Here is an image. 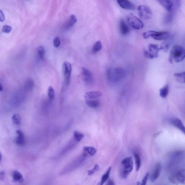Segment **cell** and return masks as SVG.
Listing matches in <instances>:
<instances>
[{
	"label": "cell",
	"instance_id": "6da1fadb",
	"mask_svg": "<svg viewBox=\"0 0 185 185\" xmlns=\"http://www.w3.org/2000/svg\"><path fill=\"white\" fill-rule=\"evenodd\" d=\"M185 57L184 49L181 46L175 45L171 49L168 60L170 63L173 64L182 62L184 59Z\"/></svg>",
	"mask_w": 185,
	"mask_h": 185
},
{
	"label": "cell",
	"instance_id": "7a4b0ae2",
	"mask_svg": "<svg viewBox=\"0 0 185 185\" xmlns=\"http://www.w3.org/2000/svg\"><path fill=\"white\" fill-rule=\"evenodd\" d=\"M126 75V71L120 68L110 69L107 72V79L112 83L119 82L124 78Z\"/></svg>",
	"mask_w": 185,
	"mask_h": 185
},
{
	"label": "cell",
	"instance_id": "3957f363",
	"mask_svg": "<svg viewBox=\"0 0 185 185\" xmlns=\"http://www.w3.org/2000/svg\"><path fill=\"white\" fill-rule=\"evenodd\" d=\"M144 39H149L151 37L156 40H163L168 39L170 36V33L168 32H157L154 31H150L144 32L142 34Z\"/></svg>",
	"mask_w": 185,
	"mask_h": 185
},
{
	"label": "cell",
	"instance_id": "277c9868",
	"mask_svg": "<svg viewBox=\"0 0 185 185\" xmlns=\"http://www.w3.org/2000/svg\"><path fill=\"white\" fill-rule=\"evenodd\" d=\"M121 164L122 165L121 176L123 179H126L133 170L134 163L132 158L131 157H126L122 160Z\"/></svg>",
	"mask_w": 185,
	"mask_h": 185
},
{
	"label": "cell",
	"instance_id": "5b68a950",
	"mask_svg": "<svg viewBox=\"0 0 185 185\" xmlns=\"http://www.w3.org/2000/svg\"><path fill=\"white\" fill-rule=\"evenodd\" d=\"M169 180L175 185L185 184V170H179L170 175Z\"/></svg>",
	"mask_w": 185,
	"mask_h": 185
},
{
	"label": "cell",
	"instance_id": "8992f818",
	"mask_svg": "<svg viewBox=\"0 0 185 185\" xmlns=\"http://www.w3.org/2000/svg\"><path fill=\"white\" fill-rule=\"evenodd\" d=\"M160 50L158 45L150 43L148 46V50L144 51V55L148 59H154L158 57Z\"/></svg>",
	"mask_w": 185,
	"mask_h": 185
},
{
	"label": "cell",
	"instance_id": "52a82bcc",
	"mask_svg": "<svg viewBox=\"0 0 185 185\" xmlns=\"http://www.w3.org/2000/svg\"><path fill=\"white\" fill-rule=\"evenodd\" d=\"M126 19L129 25L134 29H141L144 27L142 22L138 17L131 13L127 16Z\"/></svg>",
	"mask_w": 185,
	"mask_h": 185
},
{
	"label": "cell",
	"instance_id": "ba28073f",
	"mask_svg": "<svg viewBox=\"0 0 185 185\" xmlns=\"http://www.w3.org/2000/svg\"><path fill=\"white\" fill-rule=\"evenodd\" d=\"M139 15L144 20H149L152 18L153 13L150 8L145 5H140L137 8Z\"/></svg>",
	"mask_w": 185,
	"mask_h": 185
},
{
	"label": "cell",
	"instance_id": "9c48e42d",
	"mask_svg": "<svg viewBox=\"0 0 185 185\" xmlns=\"http://www.w3.org/2000/svg\"><path fill=\"white\" fill-rule=\"evenodd\" d=\"M72 70V66L71 63L67 62H64L63 65V70L67 85H69L70 84Z\"/></svg>",
	"mask_w": 185,
	"mask_h": 185
},
{
	"label": "cell",
	"instance_id": "30bf717a",
	"mask_svg": "<svg viewBox=\"0 0 185 185\" xmlns=\"http://www.w3.org/2000/svg\"><path fill=\"white\" fill-rule=\"evenodd\" d=\"M162 169V165L160 162L157 163L154 167V169L150 176V180L152 182L155 181L160 175Z\"/></svg>",
	"mask_w": 185,
	"mask_h": 185
},
{
	"label": "cell",
	"instance_id": "8fae6325",
	"mask_svg": "<svg viewBox=\"0 0 185 185\" xmlns=\"http://www.w3.org/2000/svg\"><path fill=\"white\" fill-rule=\"evenodd\" d=\"M83 78L86 83L89 84L93 81V77L92 73L86 68H82Z\"/></svg>",
	"mask_w": 185,
	"mask_h": 185
},
{
	"label": "cell",
	"instance_id": "7c38bea8",
	"mask_svg": "<svg viewBox=\"0 0 185 185\" xmlns=\"http://www.w3.org/2000/svg\"><path fill=\"white\" fill-rule=\"evenodd\" d=\"M118 5L122 9L126 10H133L135 9V6L131 2L126 0L117 1Z\"/></svg>",
	"mask_w": 185,
	"mask_h": 185
},
{
	"label": "cell",
	"instance_id": "4fadbf2b",
	"mask_svg": "<svg viewBox=\"0 0 185 185\" xmlns=\"http://www.w3.org/2000/svg\"><path fill=\"white\" fill-rule=\"evenodd\" d=\"M158 2L167 11L172 12L174 9V5L172 1L169 0L158 1Z\"/></svg>",
	"mask_w": 185,
	"mask_h": 185
},
{
	"label": "cell",
	"instance_id": "5bb4252c",
	"mask_svg": "<svg viewBox=\"0 0 185 185\" xmlns=\"http://www.w3.org/2000/svg\"><path fill=\"white\" fill-rule=\"evenodd\" d=\"M16 132L18 135V137L15 140L16 144L19 146H24L25 144V136L24 133L20 130H17Z\"/></svg>",
	"mask_w": 185,
	"mask_h": 185
},
{
	"label": "cell",
	"instance_id": "9a60e30c",
	"mask_svg": "<svg viewBox=\"0 0 185 185\" xmlns=\"http://www.w3.org/2000/svg\"><path fill=\"white\" fill-rule=\"evenodd\" d=\"M171 123L174 126L180 130L184 134H185V128L184 125L180 119L178 118H174L171 120Z\"/></svg>",
	"mask_w": 185,
	"mask_h": 185
},
{
	"label": "cell",
	"instance_id": "2e32d148",
	"mask_svg": "<svg viewBox=\"0 0 185 185\" xmlns=\"http://www.w3.org/2000/svg\"><path fill=\"white\" fill-rule=\"evenodd\" d=\"M119 28L121 34L124 36L127 35L130 32L128 26L123 20H121L120 21Z\"/></svg>",
	"mask_w": 185,
	"mask_h": 185
},
{
	"label": "cell",
	"instance_id": "e0dca14e",
	"mask_svg": "<svg viewBox=\"0 0 185 185\" xmlns=\"http://www.w3.org/2000/svg\"><path fill=\"white\" fill-rule=\"evenodd\" d=\"M77 19L74 15H72L65 23L64 28L65 29H69L75 24L77 21Z\"/></svg>",
	"mask_w": 185,
	"mask_h": 185
},
{
	"label": "cell",
	"instance_id": "ac0fdd59",
	"mask_svg": "<svg viewBox=\"0 0 185 185\" xmlns=\"http://www.w3.org/2000/svg\"><path fill=\"white\" fill-rule=\"evenodd\" d=\"M102 93L98 91H91L86 92L85 93V97L88 100L96 98L101 96Z\"/></svg>",
	"mask_w": 185,
	"mask_h": 185
},
{
	"label": "cell",
	"instance_id": "d6986e66",
	"mask_svg": "<svg viewBox=\"0 0 185 185\" xmlns=\"http://www.w3.org/2000/svg\"><path fill=\"white\" fill-rule=\"evenodd\" d=\"M13 180L15 182H18L19 183H23L24 182V178L22 175L18 171L15 170L13 173Z\"/></svg>",
	"mask_w": 185,
	"mask_h": 185
},
{
	"label": "cell",
	"instance_id": "ffe728a7",
	"mask_svg": "<svg viewBox=\"0 0 185 185\" xmlns=\"http://www.w3.org/2000/svg\"><path fill=\"white\" fill-rule=\"evenodd\" d=\"M84 153L85 154L93 156L97 152V150L94 148L92 146H85L83 148Z\"/></svg>",
	"mask_w": 185,
	"mask_h": 185
},
{
	"label": "cell",
	"instance_id": "44dd1931",
	"mask_svg": "<svg viewBox=\"0 0 185 185\" xmlns=\"http://www.w3.org/2000/svg\"><path fill=\"white\" fill-rule=\"evenodd\" d=\"M111 170V167H110L107 170L106 172L103 174L101 179V180L97 185H103L108 179Z\"/></svg>",
	"mask_w": 185,
	"mask_h": 185
},
{
	"label": "cell",
	"instance_id": "7402d4cb",
	"mask_svg": "<svg viewBox=\"0 0 185 185\" xmlns=\"http://www.w3.org/2000/svg\"><path fill=\"white\" fill-rule=\"evenodd\" d=\"M86 103L88 106L92 108H97L100 105V102L97 100H86Z\"/></svg>",
	"mask_w": 185,
	"mask_h": 185
},
{
	"label": "cell",
	"instance_id": "603a6c76",
	"mask_svg": "<svg viewBox=\"0 0 185 185\" xmlns=\"http://www.w3.org/2000/svg\"><path fill=\"white\" fill-rule=\"evenodd\" d=\"M174 76L178 82L182 83H184L185 72L181 73H175L174 74Z\"/></svg>",
	"mask_w": 185,
	"mask_h": 185
},
{
	"label": "cell",
	"instance_id": "cb8c5ba5",
	"mask_svg": "<svg viewBox=\"0 0 185 185\" xmlns=\"http://www.w3.org/2000/svg\"><path fill=\"white\" fill-rule=\"evenodd\" d=\"M135 159L136 170L137 171H139L141 166V160L140 155L137 153H134V154Z\"/></svg>",
	"mask_w": 185,
	"mask_h": 185
},
{
	"label": "cell",
	"instance_id": "d4e9b609",
	"mask_svg": "<svg viewBox=\"0 0 185 185\" xmlns=\"http://www.w3.org/2000/svg\"><path fill=\"white\" fill-rule=\"evenodd\" d=\"M169 88L168 85L164 86V87L160 90V95L161 97L165 98L168 94Z\"/></svg>",
	"mask_w": 185,
	"mask_h": 185
},
{
	"label": "cell",
	"instance_id": "484cf974",
	"mask_svg": "<svg viewBox=\"0 0 185 185\" xmlns=\"http://www.w3.org/2000/svg\"><path fill=\"white\" fill-rule=\"evenodd\" d=\"M84 134L80 132L76 131L73 134L75 140L77 142H79L84 137Z\"/></svg>",
	"mask_w": 185,
	"mask_h": 185
},
{
	"label": "cell",
	"instance_id": "4316f807",
	"mask_svg": "<svg viewBox=\"0 0 185 185\" xmlns=\"http://www.w3.org/2000/svg\"><path fill=\"white\" fill-rule=\"evenodd\" d=\"M102 45L101 42L98 41L96 42L92 47V51L94 53L97 52L101 49Z\"/></svg>",
	"mask_w": 185,
	"mask_h": 185
},
{
	"label": "cell",
	"instance_id": "83f0119b",
	"mask_svg": "<svg viewBox=\"0 0 185 185\" xmlns=\"http://www.w3.org/2000/svg\"><path fill=\"white\" fill-rule=\"evenodd\" d=\"M170 43L169 42L165 41L162 43L160 47V50H162L164 52L166 53L169 49Z\"/></svg>",
	"mask_w": 185,
	"mask_h": 185
},
{
	"label": "cell",
	"instance_id": "f1b7e54d",
	"mask_svg": "<svg viewBox=\"0 0 185 185\" xmlns=\"http://www.w3.org/2000/svg\"><path fill=\"white\" fill-rule=\"evenodd\" d=\"M48 94L50 100H53L55 98V92L54 88L51 86L49 87L48 90Z\"/></svg>",
	"mask_w": 185,
	"mask_h": 185
},
{
	"label": "cell",
	"instance_id": "f546056e",
	"mask_svg": "<svg viewBox=\"0 0 185 185\" xmlns=\"http://www.w3.org/2000/svg\"><path fill=\"white\" fill-rule=\"evenodd\" d=\"M12 120L15 124L18 125L21 123V117L19 114H14L12 117Z\"/></svg>",
	"mask_w": 185,
	"mask_h": 185
},
{
	"label": "cell",
	"instance_id": "4dcf8cb0",
	"mask_svg": "<svg viewBox=\"0 0 185 185\" xmlns=\"http://www.w3.org/2000/svg\"><path fill=\"white\" fill-rule=\"evenodd\" d=\"M38 53L40 59H44L45 54V50L43 46H39L38 49Z\"/></svg>",
	"mask_w": 185,
	"mask_h": 185
},
{
	"label": "cell",
	"instance_id": "1f68e13d",
	"mask_svg": "<svg viewBox=\"0 0 185 185\" xmlns=\"http://www.w3.org/2000/svg\"><path fill=\"white\" fill-rule=\"evenodd\" d=\"M34 85L33 81L32 80L29 79L27 81L25 87L27 89L31 90L33 88Z\"/></svg>",
	"mask_w": 185,
	"mask_h": 185
},
{
	"label": "cell",
	"instance_id": "d6a6232c",
	"mask_svg": "<svg viewBox=\"0 0 185 185\" xmlns=\"http://www.w3.org/2000/svg\"><path fill=\"white\" fill-rule=\"evenodd\" d=\"M99 168H100V167H99V166L98 164H95L94 167L92 170H90L88 171V175L90 176V175L93 174L96 172V171L98 170Z\"/></svg>",
	"mask_w": 185,
	"mask_h": 185
},
{
	"label": "cell",
	"instance_id": "836d02e7",
	"mask_svg": "<svg viewBox=\"0 0 185 185\" xmlns=\"http://www.w3.org/2000/svg\"><path fill=\"white\" fill-rule=\"evenodd\" d=\"M149 173L148 172L145 174V176H144L143 178L142 182H141L140 185H146V183H147V181L148 180V179L149 178Z\"/></svg>",
	"mask_w": 185,
	"mask_h": 185
},
{
	"label": "cell",
	"instance_id": "e575fe53",
	"mask_svg": "<svg viewBox=\"0 0 185 185\" xmlns=\"http://www.w3.org/2000/svg\"><path fill=\"white\" fill-rule=\"evenodd\" d=\"M12 28H11L10 26L7 25H5L4 26L3 28L2 31L4 33H9L11 31Z\"/></svg>",
	"mask_w": 185,
	"mask_h": 185
},
{
	"label": "cell",
	"instance_id": "d590c367",
	"mask_svg": "<svg viewBox=\"0 0 185 185\" xmlns=\"http://www.w3.org/2000/svg\"><path fill=\"white\" fill-rule=\"evenodd\" d=\"M54 45L56 47H59L61 44V41L59 37H56L54 39L53 41Z\"/></svg>",
	"mask_w": 185,
	"mask_h": 185
},
{
	"label": "cell",
	"instance_id": "8d00e7d4",
	"mask_svg": "<svg viewBox=\"0 0 185 185\" xmlns=\"http://www.w3.org/2000/svg\"><path fill=\"white\" fill-rule=\"evenodd\" d=\"M172 16L173 15L172 13H169V14H168L166 16V21L167 22H170L172 20Z\"/></svg>",
	"mask_w": 185,
	"mask_h": 185
},
{
	"label": "cell",
	"instance_id": "74e56055",
	"mask_svg": "<svg viewBox=\"0 0 185 185\" xmlns=\"http://www.w3.org/2000/svg\"><path fill=\"white\" fill-rule=\"evenodd\" d=\"M5 20V17L2 11L0 10V21L3 22Z\"/></svg>",
	"mask_w": 185,
	"mask_h": 185
},
{
	"label": "cell",
	"instance_id": "f35d334b",
	"mask_svg": "<svg viewBox=\"0 0 185 185\" xmlns=\"http://www.w3.org/2000/svg\"><path fill=\"white\" fill-rule=\"evenodd\" d=\"M5 173L4 171H1L0 172V179L2 181L5 180Z\"/></svg>",
	"mask_w": 185,
	"mask_h": 185
},
{
	"label": "cell",
	"instance_id": "ab89813d",
	"mask_svg": "<svg viewBox=\"0 0 185 185\" xmlns=\"http://www.w3.org/2000/svg\"><path fill=\"white\" fill-rule=\"evenodd\" d=\"M162 133V131L157 132V133H156V134H154V138H156V137L158 136L159 135H160V134H161Z\"/></svg>",
	"mask_w": 185,
	"mask_h": 185
},
{
	"label": "cell",
	"instance_id": "60d3db41",
	"mask_svg": "<svg viewBox=\"0 0 185 185\" xmlns=\"http://www.w3.org/2000/svg\"><path fill=\"white\" fill-rule=\"evenodd\" d=\"M106 185H115V184H114L113 181L110 180L109 181Z\"/></svg>",
	"mask_w": 185,
	"mask_h": 185
},
{
	"label": "cell",
	"instance_id": "b9f144b4",
	"mask_svg": "<svg viewBox=\"0 0 185 185\" xmlns=\"http://www.w3.org/2000/svg\"><path fill=\"white\" fill-rule=\"evenodd\" d=\"M3 90V87L2 84L0 83V92H1Z\"/></svg>",
	"mask_w": 185,
	"mask_h": 185
},
{
	"label": "cell",
	"instance_id": "7bdbcfd3",
	"mask_svg": "<svg viewBox=\"0 0 185 185\" xmlns=\"http://www.w3.org/2000/svg\"><path fill=\"white\" fill-rule=\"evenodd\" d=\"M2 156L1 154V152H0V161H1V160H2Z\"/></svg>",
	"mask_w": 185,
	"mask_h": 185
},
{
	"label": "cell",
	"instance_id": "ee69618b",
	"mask_svg": "<svg viewBox=\"0 0 185 185\" xmlns=\"http://www.w3.org/2000/svg\"><path fill=\"white\" fill-rule=\"evenodd\" d=\"M140 182H138V183H137L136 184V185H140Z\"/></svg>",
	"mask_w": 185,
	"mask_h": 185
}]
</instances>
